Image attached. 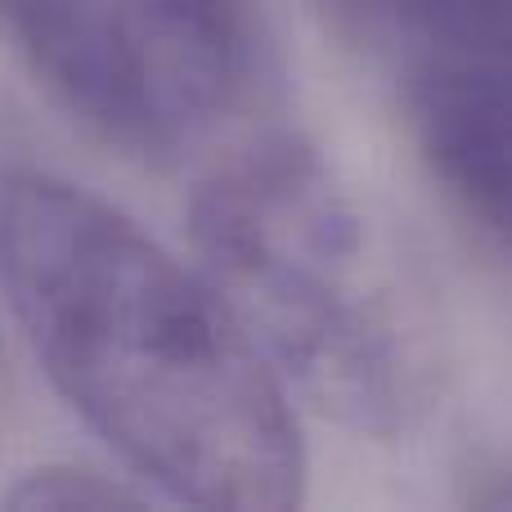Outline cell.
<instances>
[{
  "label": "cell",
  "mask_w": 512,
  "mask_h": 512,
  "mask_svg": "<svg viewBox=\"0 0 512 512\" xmlns=\"http://www.w3.org/2000/svg\"><path fill=\"white\" fill-rule=\"evenodd\" d=\"M149 495L126 490L99 472L72 468V463H45V468L18 477L9 504L14 508H117V504H144Z\"/></svg>",
  "instance_id": "5b68a950"
},
{
  "label": "cell",
  "mask_w": 512,
  "mask_h": 512,
  "mask_svg": "<svg viewBox=\"0 0 512 512\" xmlns=\"http://www.w3.org/2000/svg\"><path fill=\"white\" fill-rule=\"evenodd\" d=\"M459 5L481 32V41L512 68V0H459Z\"/></svg>",
  "instance_id": "8992f818"
},
{
  "label": "cell",
  "mask_w": 512,
  "mask_h": 512,
  "mask_svg": "<svg viewBox=\"0 0 512 512\" xmlns=\"http://www.w3.org/2000/svg\"><path fill=\"white\" fill-rule=\"evenodd\" d=\"M203 270L292 396L355 436L396 441L427 405V333L391 243L355 189L297 135H261L194 194Z\"/></svg>",
  "instance_id": "7a4b0ae2"
},
{
  "label": "cell",
  "mask_w": 512,
  "mask_h": 512,
  "mask_svg": "<svg viewBox=\"0 0 512 512\" xmlns=\"http://www.w3.org/2000/svg\"><path fill=\"white\" fill-rule=\"evenodd\" d=\"M0 292L54 396L171 504L306 499L297 396L203 265L50 171L0 176Z\"/></svg>",
  "instance_id": "6da1fadb"
},
{
  "label": "cell",
  "mask_w": 512,
  "mask_h": 512,
  "mask_svg": "<svg viewBox=\"0 0 512 512\" xmlns=\"http://www.w3.org/2000/svg\"><path fill=\"white\" fill-rule=\"evenodd\" d=\"M400 104L441 185L512 248V68L459 0H373Z\"/></svg>",
  "instance_id": "277c9868"
},
{
  "label": "cell",
  "mask_w": 512,
  "mask_h": 512,
  "mask_svg": "<svg viewBox=\"0 0 512 512\" xmlns=\"http://www.w3.org/2000/svg\"><path fill=\"white\" fill-rule=\"evenodd\" d=\"M45 90L126 153H203L252 81L248 0H0Z\"/></svg>",
  "instance_id": "3957f363"
}]
</instances>
